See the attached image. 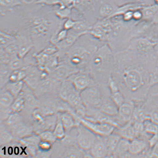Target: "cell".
Wrapping results in <instances>:
<instances>
[{"label":"cell","mask_w":158,"mask_h":158,"mask_svg":"<svg viewBox=\"0 0 158 158\" xmlns=\"http://www.w3.org/2000/svg\"><path fill=\"white\" fill-rule=\"evenodd\" d=\"M115 64L112 76L117 81L126 99L141 104L150 88V74L157 64L152 55L143 56L127 49L115 53Z\"/></svg>","instance_id":"1"},{"label":"cell","mask_w":158,"mask_h":158,"mask_svg":"<svg viewBox=\"0 0 158 158\" xmlns=\"http://www.w3.org/2000/svg\"><path fill=\"white\" fill-rule=\"evenodd\" d=\"M22 26L28 32L37 52L50 43V40L63 22L56 15L53 6L36 3L29 6L21 5L14 9Z\"/></svg>","instance_id":"2"},{"label":"cell","mask_w":158,"mask_h":158,"mask_svg":"<svg viewBox=\"0 0 158 158\" xmlns=\"http://www.w3.org/2000/svg\"><path fill=\"white\" fill-rule=\"evenodd\" d=\"M104 43L89 34H85L59 57L60 62L66 63L78 71L88 69L94 54Z\"/></svg>","instance_id":"3"},{"label":"cell","mask_w":158,"mask_h":158,"mask_svg":"<svg viewBox=\"0 0 158 158\" xmlns=\"http://www.w3.org/2000/svg\"><path fill=\"white\" fill-rule=\"evenodd\" d=\"M115 64V54L108 44L105 43L94 54L88 69L96 82L107 85Z\"/></svg>","instance_id":"4"},{"label":"cell","mask_w":158,"mask_h":158,"mask_svg":"<svg viewBox=\"0 0 158 158\" xmlns=\"http://www.w3.org/2000/svg\"><path fill=\"white\" fill-rule=\"evenodd\" d=\"M80 94L85 106L98 109L105 98L111 95L107 85L97 83L85 89Z\"/></svg>","instance_id":"5"},{"label":"cell","mask_w":158,"mask_h":158,"mask_svg":"<svg viewBox=\"0 0 158 158\" xmlns=\"http://www.w3.org/2000/svg\"><path fill=\"white\" fill-rule=\"evenodd\" d=\"M99 0H75L74 8L80 13L85 20L93 25L98 21L96 8Z\"/></svg>","instance_id":"6"},{"label":"cell","mask_w":158,"mask_h":158,"mask_svg":"<svg viewBox=\"0 0 158 158\" xmlns=\"http://www.w3.org/2000/svg\"><path fill=\"white\" fill-rule=\"evenodd\" d=\"M52 157L55 158L86 157L84 151L78 146H64L57 140L53 144Z\"/></svg>","instance_id":"7"},{"label":"cell","mask_w":158,"mask_h":158,"mask_svg":"<svg viewBox=\"0 0 158 158\" xmlns=\"http://www.w3.org/2000/svg\"><path fill=\"white\" fill-rule=\"evenodd\" d=\"M62 83L50 76L47 79L41 81L34 92L38 98L45 96L59 97Z\"/></svg>","instance_id":"8"},{"label":"cell","mask_w":158,"mask_h":158,"mask_svg":"<svg viewBox=\"0 0 158 158\" xmlns=\"http://www.w3.org/2000/svg\"><path fill=\"white\" fill-rule=\"evenodd\" d=\"M68 79L71 81L76 90L80 93L97 83L88 69L76 73Z\"/></svg>","instance_id":"9"},{"label":"cell","mask_w":158,"mask_h":158,"mask_svg":"<svg viewBox=\"0 0 158 158\" xmlns=\"http://www.w3.org/2000/svg\"><path fill=\"white\" fill-rule=\"evenodd\" d=\"M157 41L148 37H141L132 39L127 49L143 56L152 55L153 47Z\"/></svg>","instance_id":"10"},{"label":"cell","mask_w":158,"mask_h":158,"mask_svg":"<svg viewBox=\"0 0 158 158\" xmlns=\"http://www.w3.org/2000/svg\"><path fill=\"white\" fill-rule=\"evenodd\" d=\"M77 130L78 146L83 151H89L97 139V135L81 123L77 127Z\"/></svg>","instance_id":"11"},{"label":"cell","mask_w":158,"mask_h":158,"mask_svg":"<svg viewBox=\"0 0 158 158\" xmlns=\"http://www.w3.org/2000/svg\"><path fill=\"white\" fill-rule=\"evenodd\" d=\"M81 123L96 135L102 137L110 135L113 133L116 128L113 125L109 123L94 122L83 118L81 119Z\"/></svg>","instance_id":"12"},{"label":"cell","mask_w":158,"mask_h":158,"mask_svg":"<svg viewBox=\"0 0 158 158\" xmlns=\"http://www.w3.org/2000/svg\"><path fill=\"white\" fill-rule=\"evenodd\" d=\"M1 155L2 157H23L28 156L26 147L19 141L1 146Z\"/></svg>","instance_id":"13"},{"label":"cell","mask_w":158,"mask_h":158,"mask_svg":"<svg viewBox=\"0 0 158 158\" xmlns=\"http://www.w3.org/2000/svg\"><path fill=\"white\" fill-rule=\"evenodd\" d=\"M118 6L113 0H99L95 10L98 20L113 17Z\"/></svg>","instance_id":"14"},{"label":"cell","mask_w":158,"mask_h":158,"mask_svg":"<svg viewBox=\"0 0 158 158\" xmlns=\"http://www.w3.org/2000/svg\"><path fill=\"white\" fill-rule=\"evenodd\" d=\"M15 99V97L6 88L1 89L0 115L1 123L5 121L10 115V107Z\"/></svg>","instance_id":"15"},{"label":"cell","mask_w":158,"mask_h":158,"mask_svg":"<svg viewBox=\"0 0 158 158\" xmlns=\"http://www.w3.org/2000/svg\"><path fill=\"white\" fill-rule=\"evenodd\" d=\"M135 105L133 101L126 99L125 102L119 107L116 116L120 127L131 120Z\"/></svg>","instance_id":"16"},{"label":"cell","mask_w":158,"mask_h":158,"mask_svg":"<svg viewBox=\"0 0 158 158\" xmlns=\"http://www.w3.org/2000/svg\"><path fill=\"white\" fill-rule=\"evenodd\" d=\"M26 71V76L24 82L33 90L35 89L42 81L41 73L42 70L37 65H33L23 68Z\"/></svg>","instance_id":"17"},{"label":"cell","mask_w":158,"mask_h":158,"mask_svg":"<svg viewBox=\"0 0 158 158\" xmlns=\"http://www.w3.org/2000/svg\"><path fill=\"white\" fill-rule=\"evenodd\" d=\"M150 148L148 141L140 138H136L130 141L129 152L132 157H144Z\"/></svg>","instance_id":"18"},{"label":"cell","mask_w":158,"mask_h":158,"mask_svg":"<svg viewBox=\"0 0 158 158\" xmlns=\"http://www.w3.org/2000/svg\"><path fill=\"white\" fill-rule=\"evenodd\" d=\"M79 71L64 62H60V64L53 72L50 73V76L57 80L63 82L68 79L72 74Z\"/></svg>","instance_id":"19"},{"label":"cell","mask_w":158,"mask_h":158,"mask_svg":"<svg viewBox=\"0 0 158 158\" xmlns=\"http://www.w3.org/2000/svg\"><path fill=\"white\" fill-rule=\"evenodd\" d=\"M92 157H108L109 152L106 144L102 136L97 135V139L89 150Z\"/></svg>","instance_id":"20"},{"label":"cell","mask_w":158,"mask_h":158,"mask_svg":"<svg viewBox=\"0 0 158 158\" xmlns=\"http://www.w3.org/2000/svg\"><path fill=\"white\" fill-rule=\"evenodd\" d=\"M20 142L26 147L29 155L36 156L39 148L41 139L39 134H32L20 140Z\"/></svg>","instance_id":"21"},{"label":"cell","mask_w":158,"mask_h":158,"mask_svg":"<svg viewBox=\"0 0 158 158\" xmlns=\"http://www.w3.org/2000/svg\"><path fill=\"white\" fill-rule=\"evenodd\" d=\"M82 35L76 33L72 30L69 31L66 39L56 45L59 49L58 54L59 57L62 56L74 44L77 39Z\"/></svg>","instance_id":"22"},{"label":"cell","mask_w":158,"mask_h":158,"mask_svg":"<svg viewBox=\"0 0 158 158\" xmlns=\"http://www.w3.org/2000/svg\"><path fill=\"white\" fill-rule=\"evenodd\" d=\"M142 105L151 120L158 125V99L146 100Z\"/></svg>","instance_id":"23"},{"label":"cell","mask_w":158,"mask_h":158,"mask_svg":"<svg viewBox=\"0 0 158 158\" xmlns=\"http://www.w3.org/2000/svg\"><path fill=\"white\" fill-rule=\"evenodd\" d=\"M119 107L112 101L111 97L105 98L103 101L99 110L102 112L110 116L117 115Z\"/></svg>","instance_id":"24"},{"label":"cell","mask_w":158,"mask_h":158,"mask_svg":"<svg viewBox=\"0 0 158 158\" xmlns=\"http://www.w3.org/2000/svg\"><path fill=\"white\" fill-rule=\"evenodd\" d=\"M58 114H59L66 133L81 124L77 122L73 114L70 112H65Z\"/></svg>","instance_id":"25"},{"label":"cell","mask_w":158,"mask_h":158,"mask_svg":"<svg viewBox=\"0 0 158 158\" xmlns=\"http://www.w3.org/2000/svg\"><path fill=\"white\" fill-rule=\"evenodd\" d=\"M121 137L131 141L137 138L131 121L118 128L115 129L114 131Z\"/></svg>","instance_id":"26"},{"label":"cell","mask_w":158,"mask_h":158,"mask_svg":"<svg viewBox=\"0 0 158 158\" xmlns=\"http://www.w3.org/2000/svg\"><path fill=\"white\" fill-rule=\"evenodd\" d=\"M103 137L108 151V157H112L114 151L121 137L115 131L110 135Z\"/></svg>","instance_id":"27"},{"label":"cell","mask_w":158,"mask_h":158,"mask_svg":"<svg viewBox=\"0 0 158 158\" xmlns=\"http://www.w3.org/2000/svg\"><path fill=\"white\" fill-rule=\"evenodd\" d=\"M130 141L121 138L112 155V157L125 158L129 150Z\"/></svg>","instance_id":"28"},{"label":"cell","mask_w":158,"mask_h":158,"mask_svg":"<svg viewBox=\"0 0 158 158\" xmlns=\"http://www.w3.org/2000/svg\"><path fill=\"white\" fill-rule=\"evenodd\" d=\"M76 90H77L71 81L67 79L61 83L59 97L63 100L66 102L70 94Z\"/></svg>","instance_id":"29"},{"label":"cell","mask_w":158,"mask_h":158,"mask_svg":"<svg viewBox=\"0 0 158 158\" xmlns=\"http://www.w3.org/2000/svg\"><path fill=\"white\" fill-rule=\"evenodd\" d=\"M21 5V3L20 0H1V16L4 15L12 11L16 7Z\"/></svg>","instance_id":"30"},{"label":"cell","mask_w":158,"mask_h":158,"mask_svg":"<svg viewBox=\"0 0 158 158\" xmlns=\"http://www.w3.org/2000/svg\"><path fill=\"white\" fill-rule=\"evenodd\" d=\"M142 104H135L131 119L132 121L143 123L146 120L150 119L142 105Z\"/></svg>","instance_id":"31"},{"label":"cell","mask_w":158,"mask_h":158,"mask_svg":"<svg viewBox=\"0 0 158 158\" xmlns=\"http://www.w3.org/2000/svg\"><path fill=\"white\" fill-rule=\"evenodd\" d=\"M13 70L8 64H0V85L1 89L8 84Z\"/></svg>","instance_id":"32"},{"label":"cell","mask_w":158,"mask_h":158,"mask_svg":"<svg viewBox=\"0 0 158 158\" xmlns=\"http://www.w3.org/2000/svg\"><path fill=\"white\" fill-rule=\"evenodd\" d=\"M141 10L143 20L152 21L158 12V6L155 4L146 5L141 9Z\"/></svg>","instance_id":"33"},{"label":"cell","mask_w":158,"mask_h":158,"mask_svg":"<svg viewBox=\"0 0 158 158\" xmlns=\"http://www.w3.org/2000/svg\"><path fill=\"white\" fill-rule=\"evenodd\" d=\"M1 48H5L9 45L17 43L16 36L10 32L1 30Z\"/></svg>","instance_id":"34"},{"label":"cell","mask_w":158,"mask_h":158,"mask_svg":"<svg viewBox=\"0 0 158 158\" xmlns=\"http://www.w3.org/2000/svg\"><path fill=\"white\" fill-rule=\"evenodd\" d=\"M26 108V103L24 97L20 94L16 98L10 107V112L11 113H21Z\"/></svg>","instance_id":"35"},{"label":"cell","mask_w":158,"mask_h":158,"mask_svg":"<svg viewBox=\"0 0 158 158\" xmlns=\"http://www.w3.org/2000/svg\"><path fill=\"white\" fill-rule=\"evenodd\" d=\"M14 139L12 132L2 123L1 124L0 143L1 146L11 143Z\"/></svg>","instance_id":"36"},{"label":"cell","mask_w":158,"mask_h":158,"mask_svg":"<svg viewBox=\"0 0 158 158\" xmlns=\"http://www.w3.org/2000/svg\"><path fill=\"white\" fill-rule=\"evenodd\" d=\"M23 81L15 82H9L3 88H6L11 93L15 98L19 96L22 91L24 85Z\"/></svg>","instance_id":"37"},{"label":"cell","mask_w":158,"mask_h":158,"mask_svg":"<svg viewBox=\"0 0 158 158\" xmlns=\"http://www.w3.org/2000/svg\"><path fill=\"white\" fill-rule=\"evenodd\" d=\"M73 8L71 7L62 8L58 6H53L54 13L61 20H64L71 18L73 9Z\"/></svg>","instance_id":"38"},{"label":"cell","mask_w":158,"mask_h":158,"mask_svg":"<svg viewBox=\"0 0 158 158\" xmlns=\"http://www.w3.org/2000/svg\"><path fill=\"white\" fill-rule=\"evenodd\" d=\"M60 63L59 56L58 52L54 55L50 56L45 65L44 70L50 74L57 68Z\"/></svg>","instance_id":"39"},{"label":"cell","mask_w":158,"mask_h":158,"mask_svg":"<svg viewBox=\"0 0 158 158\" xmlns=\"http://www.w3.org/2000/svg\"><path fill=\"white\" fill-rule=\"evenodd\" d=\"M53 132L57 140L62 139L66 135V130L62 123L59 114H58L57 121L54 128Z\"/></svg>","instance_id":"40"},{"label":"cell","mask_w":158,"mask_h":158,"mask_svg":"<svg viewBox=\"0 0 158 158\" xmlns=\"http://www.w3.org/2000/svg\"><path fill=\"white\" fill-rule=\"evenodd\" d=\"M68 32V31L65 30L63 27L60 28L52 36L50 40V43L56 45L66 39Z\"/></svg>","instance_id":"41"},{"label":"cell","mask_w":158,"mask_h":158,"mask_svg":"<svg viewBox=\"0 0 158 158\" xmlns=\"http://www.w3.org/2000/svg\"><path fill=\"white\" fill-rule=\"evenodd\" d=\"M37 52L33 48L23 58L24 67L37 65L36 54Z\"/></svg>","instance_id":"42"},{"label":"cell","mask_w":158,"mask_h":158,"mask_svg":"<svg viewBox=\"0 0 158 158\" xmlns=\"http://www.w3.org/2000/svg\"><path fill=\"white\" fill-rule=\"evenodd\" d=\"M26 72L24 68L13 71L11 74L10 82H15L24 81L26 76Z\"/></svg>","instance_id":"43"},{"label":"cell","mask_w":158,"mask_h":158,"mask_svg":"<svg viewBox=\"0 0 158 158\" xmlns=\"http://www.w3.org/2000/svg\"><path fill=\"white\" fill-rule=\"evenodd\" d=\"M50 56L43 51L37 52L36 54L37 65L42 70H44L45 65Z\"/></svg>","instance_id":"44"},{"label":"cell","mask_w":158,"mask_h":158,"mask_svg":"<svg viewBox=\"0 0 158 158\" xmlns=\"http://www.w3.org/2000/svg\"><path fill=\"white\" fill-rule=\"evenodd\" d=\"M41 140L53 144L57 140L53 131L47 130L39 134Z\"/></svg>","instance_id":"45"},{"label":"cell","mask_w":158,"mask_h":158,"mask_svg":"<svg viewBox=\"0 0 158 158\" xmlns=\"http://www.w3.org/2000/svg\"><path fill=\"white\" fill-rule=\"evenodd\" d=\"M112 101L118 107H119L125 102L126 98L121 90L111 94L110 95Z\"/></svg>","instance_id":"46"},{"label":"cell","mask_w":158,"mask_h":158,"mask_svg":"<svg viewBox=\"0 0 158 158\" xmlns=\"http://www.w3.org/2000/svg\"><path fill=\"white\" fill-rule=\"evenodd\" d=\"M9 65L13 71L20 69L25 66L23 59L19 57L13 59Z\"/></svg>","instance_id":"47"},{"label":"cell","mask_w":158,"mask_h":158,"mask_svg":"<svg viewBox=\"0 0 158 158\" xmlns=\"http://www.w3.org/2000/svg\"><path fill=\"white\" fill-rule=\"evenodd\" d=\"M156 99H158V83L150 87L147 94L146 100Z\"/></svg>","instance_id":"48"},{"label":"cell","mask_w":158,"mask_h":158,"mask_svg":"<svg viewBox=\"0 0 158 158\" xmlns=\"http://www.w3.org/2000/svg\"><path fill=\"white\" fill-rule=\"evenodd\" d=\"M9 55L13 59L19 57V47L16 44L9 45L6 48H3Z\"/></svg>","instance_id":"49"},{"label":"cell","mask_w":158,"mask_h":158,"mask_svg":"<svg viewBox=\"0 0 158 158\" xmlns=\"http://www.w3.org/2000/svg\"><path fill=\"white\" fill-rule=\"evenodd\" d=\"M150 87L152 85L158 83V63L156 66L152 69L151 72L149 80Z\"/></svg>","instance_id":"50"},{"label":"cell","mask_w":158,"mask_h":158,"mask_svg":"<svg viewBox=\"0 0 158 158\" xmlns=\"http://www.w3.org/2000/svg\"><path fill=\"white\" fill-rule=\"evenodd\" d=\"M107 86H108L109 90H110V94L113 93L120 90L119 85H118L117 81L112 77V76L108 79V83H107Z\"/></svg>","instance_id":"51"},{"label":"cell","mask_w":158,"mask_h":158,"mask_svg":"<svg viewBox=\"0 0 158 158\" xmlns=\"http://www.w3.org/2000/svg\"><path fill=\"white\" fill-rule=\"evenodd\" d=\"M1 64H6L9 65L10 64L11 61L12 60L13 58L7 53V52L5 50L4 48H1Z\"/></svg>","instance_id":"52"},{"label":"cell","mask_w":158,"mask_h":158,"mask_svg":"<svg viewBox=\"0 0 158 158\" xmlns=\"http://www.w3.org/2000/svg\"><path fill=\"white\" fill-rule=\"evenodd\" d=\"M42 51L47 55L52 56L57 53L59 52V49L56 45L50 43L42 50Z\"/></svg>","instance_id":"53"},{"label":"cell","mask_w":158,"mask_h":158,"mask_svg":"<svg viewBox=\"0 0 158 158\" xmlns=\"http://www.w3.org/2000/svg\"><path fill=\"white\" fill-rule=\"evenodd\" d=\"M76 23V21L72 18H69L63 22V28L67 31H70L74 28Z\"/></svg>","instance_id":"54"},{"label":"cell","mask_w":158,"mask_h":158,"mask_svg":"<svg viewBox=\"0 0 158 158\" xmlns=\"http://www.w3.org/2000/svg\"><path fill=\"white\" fill-rule=\"evenodd\" d=\"M61 1V0H39L36 3L54 6L59 5Z\"/></svg>","instance_id":"55"},{"label":"cell","mask_w":158,"mask_h":158,"mask_svg":"<svg viewBox=\"0 0 158 158\" xmlns=\"http://www.w3.org/2000/svg\"><path fill=\"white\" fill-rule=\"evenodd\" d=\"M134 11L132 10L128 11L123 14L121 16L123 21L126 22H130L134 21L133 20Z\"/></svg>","instance_id":"56"},{"label":"cell","mask_w":158,"mask_h":158,"mask_svg":"<svg viewBox=\"0 0 158 158\" xmlns=\"http://www.w3.org/2000/svg\"><path fill=\"white\" fill-rule=\"evenodd\" d=\"M143 14L141 9L134 10L133 14V20L135 22L141 21L143 19Z\"/></svg>","instance_id":"57"},{"label":"cell","mask_w":158,"mask_h":158,"mask_svg":"<svg viewBox=\"0 0 158 158\" xmlns=\"http://www.w3.org/2000/svg\"><path fill=\"white\" fill-rule=\"evenodd\" d=\"M39 0H20L21 5L29 6L36 4Z\"/></svg>","instance_id":"58"},{"label":"cell","mask_w":158,"mask_h":158,"mask_svg":"<svg viewBox=\"0 0 158 158\" xmlns=\"http://www.w3.org/2000/svg\"><path fill=\"white\" fill-rule=\"evenodd\" d=\"M152 54L158 62V41H157L154 45L152 50Z\"/></svg>","instance_id":"59"},{"label":"cell","mask_w":158,"mask_h":158,"mask_svg":"<svg viewBox=\"0 0 158 158\" xmlns=\"http://www.w3.org/2000/svg\"><path fill=\"white\" fill-rule=\"evenodd\" d=\"M152 150L158 156V140L153 148H151Z\"/></svg>","instance_id":"60"}]
</instances>
